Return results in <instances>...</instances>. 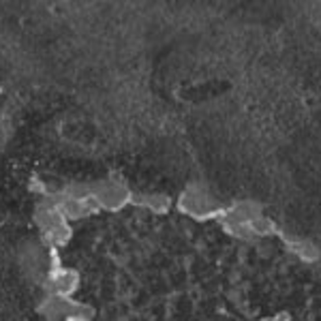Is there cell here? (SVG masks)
<instances>
[{
	"mask_svg": "<svg viewBox=\"0 0 321 321\" xmlns=\"http://www.w3.org/2000/svg\"><path fill=\"white\" fill-rule=\"evenodd\" d=\"M182 208L187 210V212H191V214L204 216L208 212H212L214 201H212V197L206 195V193H201L199 189H193L182 197Z\"/></svg>",
	"mask_w": 321,
	"mask_h": 321,
	"instance_id": "obj_2",
	"label": "cell"
},
{
	"mask_svg": "<svg viewBox=\"0 0 321 321\" xmlns=\"http://www.w3.org/2000/svg\"><path fill=\"white\" fill-rule=\"evenodd\" d=\"M148 206L152 208V210H165L167 208V199L163 197H152V199H148Z\"/></svg>",
	"mask_w": 321,
	"mask_h": 321,
	"instance_id": "obj_4",
	"label": "cell"
},
{
	"mask_svg": "<svg viewBox=\"0 0 321 321\" xmlns=\"http://www.w3.org/2000/svg\"><path fill=\"white\" fill-rule=\"evenodd\" d=\"M92 199H95V204H101L105 208H120L129 199V193L116 182H103L92 189Z\"/></svg>",
	"mask_w": 321,
	"mask_h": 321,
	"instance_id": "obj_1",
	"label": "cell"
},
{
	"mask_svg": "<svg viewBox=\"0 0 321 321\" xmlns=\"http://www.w3.org/2000/svg\"><path fill=\"white\" fill-rule=\"evenodd\" d=\"M47 281L52 283L56 298H66L77 287V274L71 272V270H54Z\"/></svg>",
	"mask_w": 321,
	"mask_h": 321,
	"instance_id": "obj_3",
	"label": "cell"
}]
</instances>
